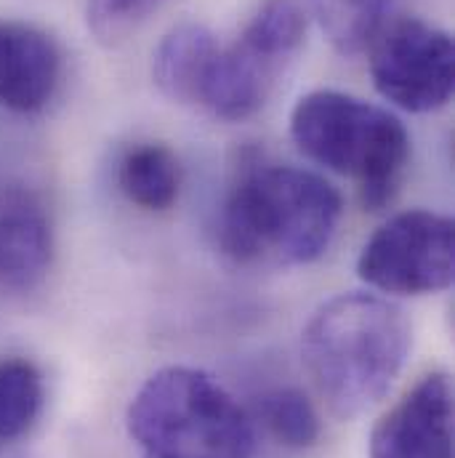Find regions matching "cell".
Returning a JSON list of instances; mask_svg holds the SVG:
<instances>
[{"instance_id":"5","label":"cell","mask_w":455,"mask_h":458,"mask_svg":"<svg viewBox=\"0 0 455 458\" xmlns=\"http://www.w3.org/2000/svg\"><path fill=\"white\" fill-rule=\"evenodd\" d=\"M307 27L309 13L301 0H258L237 38L219 43L198 107L227 123L264 110L304 46Z\"/></svg>"},{"instance_id":"8","label":"cell","mask_w":455,"mask_h":458,"mask_svg":"<svg viewBox=\"0 0 455 458\" xmlns=\"http://www.w3.org/2000/svg\"><path fill=\"white\" fill-rule=\"evenodd\" d=\"M370 458H453V386L448 373L421 376L375 421Z\"/></svg>"},{"instance_id":"1","label":"cell","mask_w":455,"mask_h":458,"mask_svg":"<svg viewBox=\"0 0 455 458\" xmlns=\"http://www.w3.org/2000/svg\"><path fill=\"white\" fill-rule=\"evenodd\" d=\"M341 216V192L325 176L248 149L224 195L216 237L237 267L288 269L317 261Z\"/></svg>"},{"instance_id":"6","label":"cell","mask_w":455,"mask_h":458,"mask_svg":"<svg viewBox=\"0 0 455 458\" xmlns=\"http://www.w3.org/2000/svg\"><path fill=\"white\" fill-rule=\"evenodd\" d=\"M357 275L386 296L448 291L455 277L453 219L426 208L394 214L365 240Z\"/></svg>"},{"instance_id":"3","label":"cell","mask_w":455,"mask_h":458,"mask_svg":"<svg viewBox=\"0 0 455 458\" xmlns=\"http://www.w3.org/2000/svg\"><path fill=\"white\" fill-rule=\"evenodd\" d=\"M141 458H253V424L211 373L168 365L152 373L125 413Z\"/></svg>"},{"instance_id":"16","label":"cell","mask_w":455,"mask_h":458,"mask_svg":"<svg viewBox=\"0 0 455 458\" xmlns=\"http://www.w3.org/2000/svg\"><path fill=\"white\" fill-rule=\"evenodd\" d=\"M165 0H88L86 19L88 30L99 43L117 46L136 32Z\"/></svg>"},{"instance_id":"12","label":"cell","mask_w":455,"mask_h":458,"mask_svg":"<svg viewBox=\"0 0 455 458\" xmlns=\"http://www.w3.org/2000/svg\"><path fill=\"white\" fill-rule=\"evenodd\" d=\"M117 187L128 203L144 211H168L181 192V163L160 141L133 144L117 163Z\"/></svg>"},{"instance_id":"15","label":"cell","mask_w":455,"mask_h":458,"mask_svg":"<svg viewBox=\"0 0 455 458\" xmlns=\"http://www.w3.org/2000/svg\"><path fill=\"white\" fill-rule=\"evenodd\" d=\"M258 416L266 432L291 451L312 448L323 435L315 403L296 386H277L258 400Z\"/></svg>"},{"instance_id":"14","label":"cell","mask_w":455,"mask_h":458,"mask_svg":"<svg viewBox=\"0 0 455 458\" xmlns=\"http://www.w3.org/2000/svg\"><path fill=\"white\" fill-rule=\"evenodd\" d=\"M46 400L43 373L27 357H0V448L21 440Z\"/></svg>"},{"instance_id":"11","label":"cell","mask_w":455,"mask_h":458,"mask_svg":"<svg viewBox=\"0 0 455 458\" xmlns=\"http://www.w3.org/2000/svg\"><path fill=\"white\" fill-rule=\"evenodd\" d=\"M219 43L214 30L200 21L171 27L152 51V81L160 94L171 102L198 107Z\"/></svg>"},{"instance_id":"10","label":"cell","mask_w":455,"mask_h":458,"mask_svg":"<svg viewBox=\"0 0 455 458\" xmlns=\"http://www.w3.org/2000/svg\"><path fill=\"white\" fill-rule=\"evenodd\" d=\"M64 56L51 32L21 19H0V107L32 114L59 91Z\"/></svg>"},{"instance_id":"13","label":"cell","mask_w":455,"mask_h":458,"mask_svg":"<svg viewBox=\"0 0 455 458\" xmlns=\"http://www.w3.org/2000/svg\"><path fill=\"white\" fill-rule=\"evenodd\" d=\"M392 0H304L328 43L341 56L365 54L386 27Z\"/></svg>"},{"instance_id":"2","label":"cell","mask_w":455,"mask_h":458,"mask_svg":"<svg viewBox=\"0 0 455 458\" xmlns=\"http://www.w3.org/2000/svg\"><path fill=\"white\" fill-rule=\"evenodd\" d=\"M410 344L413 328L400 304L381 293L349 291L309 318L301 360L331 413L357 419L389 394Z\"/></svg>"},{"instance_id":"9","label":"cell","mask_w":455,"mask_h":458,"mask_svg":"<svg viewBox=\"0 0 455 458\" xmlns=\"http://www.w3.org/2000/svg\"><path fill=\"white\" fill-rule=\"evenodd\" d=\"M54 219L27 184H0V293L35 291L54 264Z\"/></svg>"},{"instance_id":"4","label":"cell","mask_w":455,"mask_h":458,"mask_svg":"<svg viewBox=\"0 0 455 458\" xmlns=\"http://www.w3.org/2000/svg\"><path fill=\"white\" fill-rule=\"evenodd\" d=\"M291 136L312 163L351 179L370 211L394 200L410 163V133L397 114L333 89L296 102Z\"/></svg>"},{"instance_id":"7","label":"cell","mask_w":455,"mask_h":458,"mask_svg":"<svg viewBox=\"0 0 455 458\" xmlns=\"http://www.w3.org/2000/svg\"><path fill=\"white\" fill-rule=\"evenodd\" d=\"M370 51L375 91L405 113L442 110L455 89V46L451 32L418 16L389 21Z\"/></svg>"}]
</instances>
